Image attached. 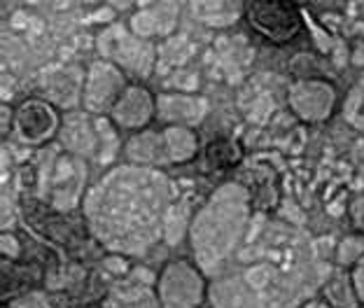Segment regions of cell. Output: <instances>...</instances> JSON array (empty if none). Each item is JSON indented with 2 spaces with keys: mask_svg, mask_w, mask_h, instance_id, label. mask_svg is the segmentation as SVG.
<instances>
[{
  "mask_svg": "<svg viewBox=\"0 0 364 308\" xmlns=\"http://www.w3.org/2000/svg\"><path fill=\"white\" fill-rule=\"evenodd\" d=\"M350 220L355 224V229L362 231L364 234V194L358 196L355 201L350 203Z\"/></svg>",
  "mask_w": 364,
  "mask_h": 308,
  "instance_id": "obj_24",
  "label": "cell"
},
{
  "mask_svg": "<svg viewBox=\"0 0 364 308\" xmlns=\"http://www.w3.org/2000/svg\"><path fill=\"white\" fill-rule=\"evenodd\" d=\"M301 308H334V306H329L327 302H306Z\"/></svg>",
  "mask_w": 364,
  "mask_h": 308,
  "instance_id": "obj_27",
  "label": "cell"
},
{
  "mask_svg": "<svg viewBox=\"0 0 364 308\" xmlns=\"http://www.w3.org/2000/svg\"><path fill=\"white\" fill-rule=\"evenodd\" d=\"M0 250H3L5 257H10V260H14V257L21 255V245H19V238H16L12 231H5L3 234V240H0Z\"/></svg>",
  "mask_w": 364,
  "mask_h": 308,
  "instance_id": "obj_22",
  "label": "cell"
},
{
  "mask_svg": "<svg viewBox=\"0 0 364 308\" xmlns=\"http://www.w3.org/2000/svg\"><path fill=\"white\" fill-rule=\"evenodd\" d=\"M63 117L59 107H54L45 98H31L16 107L14 133L26 145H43L61 131Z\"/></svg>",
  "mask_w": 364,
  "mask_h": 308,
  "instance_id": "obj_7",
  "label": "cell"
},
{
  "mask_svg": "<svg viewBox=\"0 0 364 308\" xmlns=\"http://www.w3.org/2000/svg\"><path fill=\"white\" fill-rule=\"evenodd\" d=\"M287 103L301 122H325L334 110L336 91L327 80H299L289 87Z\"/></svg>",
  "mask_w": 364,
  "mask_h": 308,
  "instance_id": "obj_8",
  "label": "cell"
},
{
  "mask_svg": "<svg viewBox=\"0 0 364 308\" xmlns=\"http://www.w3.org/2000/svg\"><path fill=\"white\" fill-rule=\"evenodd\" d=\"M250 224V196L238 182L218 187L189 224V245L203 271H215L241 245Z\"/></svg>",
  "mask_w": 364,
  "mask_h": 308,
  "instance_id": "obj_2",
  "label": "cell"
},
{
  "mask_svg": "<svg viewBox=\"0 0 364 308\" xmlns=\"http://www.w3.org/2000/svg\"><path fill=\"white\" fill-rule=\"evenodd\" d=\"M364 255V238L348 236L341 240V245L336 250V260L341 266H353Z\"/></svg>",
  "mask_w": 364,
  "mask_h": 308,
  "instance_id": "obj_20",
  "label": "cell"
},
{
  "mask_svg": "<svg viewBox=\"0 0 364 308\" xmlns=\"http://www.w3.org/2000/svg\"><path fill=\"white\" fill-rule=\"evenodd\" d=\"M10 308H49V304L43 294H26V297H21L19 302H14Z\"/></svg>",
  "mask_w": 364,
  "mask_h": 308,
  "instance_id": "obj_25",
  "label": "cell"
},
{
  "mask_svg": "<svg viewBox=\"0 0 364 308\" xmlns=\"http://www.w3.org/2000/svg\"><path fill=\"white\" fill-rule=\"evenodd\" d=\"M85 75L75 65H61L54 73L47 75L45 80V96L54 107H75L77 101H82V91H85Z\"/></svg>",
  "mask_w": 364,
  "mask_h": 308,
  "instance_id": "obj_14",
  "label": "cell"
},
{
  "mask_svg": "<svg viewBox=\"0 0 364 308\" xmlns=\"http://www.w3.org/2000/svg\"><path fill=\"white\" fill-rule=\"evenodd\" d=\"M343 117L348 124H353L355 129L364 131V80H360L358 85L350 89V94L343 103Z\"/></svg>",
  "mask_w": 364,
  "mask_h": 308,
  "instance_id": "obj_19",
  "label": "cell"
},
{
  "mask_svg": "<svg viewBox=\"0 0 364 308\" xmlns=\"http://www.w3.org/2000/svg\"><path fill=\"white\" fill-rule=\"evenodd\" d=\"M245 16L252 28L267 36L271 43H289L301 28L296 7L287 3H252L245 5Z\"/></svg>",
  "mask_w": 364,
  "mask_h": 308,
  "instance_id": "obj_9",
  "label": "cell"
},
{
  "mask_svg": "<svg viewBox=\"0 0 364 308\" xmlns=\"http://www.w3.org/2000/svg\"><path fill=\"white\" fill-rule=\"evenodd\" d=\"M208 294L203 269L196 262H168L156 278V299L161 308H201Z\"/></svg>",
  "mask_w": 364,
  "mask_h": 308,
  "instance_id": "obj_4",
  "label": "cell"
},
{
  "mask_svg": "<svg viewBox=\"0 0 364 308\" xmlns=\"http://www.w3.org/2000/svg\"><path fill=\"white\" fill-rule=\"evenodd\" d=\"M198 75L196 70H189V68H178L176 75L171 78V87L173 91H178V94H196L198 91Z\"/></svg>",
  "mask_w": 364,
  "mask_h": 308,
  "instance_id": "obj_21",
  "label": "cell"
},
{
  "mask_svg": "<svg viewBox=\"0 0 364 308\" xmlns=\"http://www.w3.org/2000/svg\"><path fill=\"white\" fill-rule=\"evenodd\" d=\"M89 166L85 156H77L63 147L47 149L38 169V191L47 203L59 211L77 208L87 191Z\"/></svg>",
  "mask_w": 364,
  "mask_h": 308,
  "instance_id": "obj_3",
  "label": "cell"
},
{
  "mask_svg": "<svg viewBox=\"0 0 364 308\" xmlns=\"http://www.w3.org/2000/svg\"><path fill=\"white\" fill-rule=\"evenodd\" d=\"M127 87H129L127 73L110 61L96 59L85 75V91H82L85 112L96 115V117H103V112L110 115L114 103L127 91Z\"/></svg>",
  "mask_w": 364,
  "mask_h": 308,
  "instance_id": "obj_6",
  "label": "cell"
},
{
  "mask_svg": "<svg viewBox=\"0 0 364 308\" xmlns=\"http://www.w3.org/2000/svg\"><path fill=\"white\" fill-rule=\"evenodd\" d=\"M98 52H101V59L114 63L124 73H134L138 78H147L159 56L154 43L134 36L124 23L107 26L98 36Z\"/></svg>",
  "mask_w": 364,
  "mask_h": 308,
  "instance_id": "obj_5",
  "label": "cell"
},
{
  "mask_svg": "<svg viewBox=\"0 0 364 308\" xmlns=\"http://www.w3.org/2000/svg\"><path fill=\"white\" fill-rule=\"evenodd\" d=\"M164 133V147H166L168 164H187L192 161L198 152V136L194 129L187 127H166Z\"/></svg>",
  "mask_w": 364,
  "mask_h": 308,
  "instance_id": "obj_17",
  "label": "cell"
},
{
  "mask_svg": "<svg viewBox=\"0 0 364 308\" xmlns=\"http://www.w3.org/2000/svg\"><path fill=\"white\" fill-rule=\"evenodd\" d=\"M350 285H353L355 297H358V302L364 304V264H358L350 271Z\"/></svg>",
  "mask_w": 364,
  "mask_h": 308,
  "instance_id": "obj_23",
  "label": "cell"
},
{
  "mask_svg": "<svg viewBox=\"0 0 364 308\" xmlns=\"http://www.w3.org/2000/svg\"><path fill=\"white\" fill-rule=\"evenodd\" d=\"M180 21V5L178 3H145L131 14L129 28L134 36L154 43V40H168L173 38V31L178 28Z\"/></svg>",
  "mask_w": 364,
  "mask_h": 308,
  "instance_id": "obj_11",
  "label": "cell"
},
{
  "mask_svg": "<svg viewBox=\"0 0 364 308\" xmlns=\"http://www.w3.org/2000/svg\"><path fill=\"white\" fill-rule=\"evenodd\" d=\"M96 133H98V152L96 159L101 164H107L114 159L119 149V136H117V127L110 117H96Z\"/></svg>",
  "mask_w": 364,
  "mask_h": 308,
  "instance_id": "obj_18",
  "label": "cell"
},
{
  "mask_svg": "<svg viewBox=\"0 0 364 308\" xmlns=\"http://www.w3.org/2000/svg\"><path fill=\"white\" fill-rule=\"evenodd\" d=\"M61 147L77 156H89L98 152V133L96 117H91L85 110H70L63 115L59 131Z\"/></svg>",
  "mask_w": 364,
  "mask_h": 308,
  "instance_id": "obj_13",
  "label": "cell"
},
{
  "mask_svg": "<svg viewBox=\"0 0 364 308\" xmlns=\"http://www.w3.org/2000/svg\"><path fill=\"white\" fill-rule=\"evenodd\" d=\"M124 154H127L129 164H134V166H147V169L168 166L161 131L145 129V131L134 133V136L127 140V145H124Z\"/></svg>",
  "mask_w": 364,
  "mask_h": 308,
  "instance_id": "obj_15",
  "label": "cell"
},
{
  "mask_svg": "<svg viewBox=\"0 0 364 308\" xmlns=\"http://www.w3.org/2000/svg\"><path fill=\"white\" fill-rule=\"evenodd\" d=\"M189 12H192L196 21H201L210 28H229L245 16V5L225 3V0H210V3L196 0V3L189 5Z\"/></svg>",
  "mask_w": 364,
  "mask_h": 308,
  "instance_id": "obj_16",
  "label": "cell"
},
{
  "mask_svg": "<svg viewBox=\"0 0 364 308\" xmlns=\"http://www.w3.org/2000/svg\"><path fill=\"white\" fill-rule=\"evenodd\" d=\"M350 63L358 65V68H364V43H358L350 52Z\"/></svg>",
  "mask_w": 364,
  "mask_h": 308,
  "instance_id": "obj_26",
  "label": "cell"
},
{
  "mask_svg": "<svg viewBox=\"0 0 364 308\" xmlns=\"http://www.w3.org/2000/svg\"><path fill=\"white\" fill-rule=\"evenodd\" d=\"M173 194L176 187L161 169L117 166L87 191L91 234L114 255H143L166 236Z\"/></svg>",
  "mask_w": 364,
  "mask_h": 308,
  "instance_id": "obj_1",
  "label": "cell"
},
{
  "mask_svg": "<svg viewBox=\"0 0 364 308\" xmlns=\"http://www.w3.org/2000/svg\"><path fill=\"white\" fill-rule=\"evenodd\" d=\"M107 117L114 122L117 129L134 133L145 131L156 117V96L143 85H129Z\"/></svg>",
  "mask_w": 364,
  "mask_h": 308,
  "instance_id": "obj_10",
  "label": "cell"
},
{
  "mask_svg": "<svg viewBox=\"0 0 364 308\" xmlns=\"http://www.w3.org/2000/svg\"><path fill=\"white\" fill-rule=\"evenodd\" d=\"M208 115V101L198 94H178V91H164L156 94V120L166 127H187L194 129Z\"/></svg>",
  "mask_w": 364,
  "mask_h": 308,
  "instance_id": "obj_12",
  "label": "cell"
}]
</instances>
